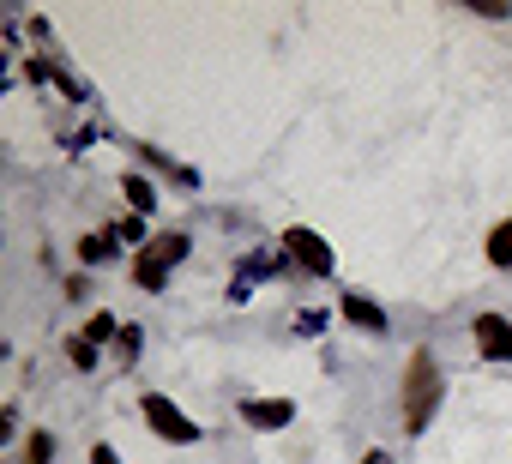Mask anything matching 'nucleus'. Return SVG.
Returning <instances> with one entry per match:
<instances>
[{
	"instance_id": "obj_1",
	"label": "nucleus",
	"mask_w": 512,
	"mask_h": 464,
	"mask_svg": "<svg viewBox=\"0 0 512 464\" xmlns=\"http://www.w3.org/2000/svg\"><path fill=\"white\" fill-rule=\"evenodd\" d=\"M434 404H440V368H434V356H428V350H416V356H410V368H404V428H410V434H416V428H428Z\"/></svg>"
},
{
	"instance_id": "obj_2",
	"label": "nucleus",
	"mask_w": 512,
	"mask_h": 464,
	"mask_svg": "<svg viewBox=\"0 0 512 464\" xmlns=\"http://www.w3.org/2000/svg\"><path fill=\"white\" fill-rule=\"evenodd\" d=\"M187 260V236H157L139 260H133V278H139V290H163V278H169V266H181Z\"/></svg>"
},
{
	"instance_id": "obj_3",
	"label": "nucleus",
	"mask_w": 512,
	"mask_h": 464,
	"mask_svg": "<svg viewBox=\"0 0 512 464\" xmlns=\"http://www.w3.org/2000/svg\"><path fill=\"white\" fill-rule=\"evenodd\" d=\"M145 422H151L169 446H193V440H199V422H193L187 410H175L163 392H145Z\"/></svg>"
},
{
	"instance_id": "obj_4",
	"label": "nucleus",
	"mask_w": 512,
	"mask_h": 464,
	"mask_svg": "<svg viewBox=\"0 0 512 464\" xmlns=\"http://www.w3.org/2000/svg\"><path fill=\"white\" fill-rule=\"evenodd\" d=\"M284 248H290V254H296V260H302V266H308L314 278H326V272H332V248H326V242L314 236V229H302V223H296L290 236H284Z\"/></svg>"
},
{
	"instance_id": "obj_5",
	"label": "nucleus",
	"mask_w": 512,
	"mask_h": 464,
	"mask_svg": "<svg viewBox=\"0 0 512 464\" xmlns=\"http://www.w3.org/2000/svg\"><path fill=\"white\" fill-rule=\"evenodd\" d=\"M241 422H253V428H290L296 404L290 398H241Z\"/></svg>"
},
{
	"instance_id": "obj_6",
	"label": "nucleus",
	"mask_w": 512,
	"mask_h": 464,
	"mask_svg": "<svg viewBox=\"0 0 512 464\" xmlns=\"http://www.w3.org/2000/svg\"><path fill=\"white\" fill-rule=\"evenodd\" d=\"M476 350H482V356H494V362H512V320L482 314V320H476Z\"/></svg>"
},
{
	"instance_id": "obj_7",
	"label": "nucleus",
	"mask_w": 512,
	"mask_h": 464,
	"mask_svg": "<svg viewBox=\"0 0 512 464\" xmlns=\"http://www.w3.org/2000/svg\"><path fill=\"white\" fill-rule=\"evenodd\" d=\"M344 320L362 332H386V308H374L368 296H344Z\"/></svg>"
},
{
	"instance_id": "obj_8",
	"label": "nucleus",
	"mask_w": 512,
	"mask_h": 464,
	"mask_svg": "<svg viewBox=\"0 0 512 464\" xmlns=\"http://www.w3.org/2000/svg\"><path fill=\"white\" fill-rule=\"evenodd\" d=\"M488 260H494V266H512V223H494V236H488Z\"/></svg>"
},
{
	"instance_id": "obj_9",
	"label": "nucleus",
	"mask_w": 512,
	"mask_h": 464,
	"mask_svg": "<svg viewBox=\"0 0 512 464\" xmlns=\"http://www.w3.org/2000/svg\"><path fill=\"white\" fill-rule=\"evenodd\" d=\"M121 193H127L139 211H151V205H157V187H151V181H139V175H127V181H121Z\"/></svg>"
},
{
	"instance_id": "obj_10",
	"label": "nucleus",
	"mask_w": 512,
	"mask_h": 464,
	"mask_svg": "<svg viewBox=\"0 0 512 464\" xmlns=\"http://www.w3.org/2000/svg\"><path fill=\"white\" fill-rule=\"evenodd\" d=\"M67 356H73V368H91V362H97V344H91V338L79 332V338L67 344Z\"/></svg>"
},
{
	"instance_id": "obj_11",
	"label": "nucleus",
	"mask_w": 512,
	"mask_h": 464,
	"mask_svg": "<svg viewBox=\"0 0 512 464\" xmlns=\"http://www.w3.org/2000/svg\"><path fill=\"white\" fill-rule=\"evenodd\" d=\"M25 464H55V440H49V434H31V452H25Z\"/></svg>"
},
{
	"instance_id": "obj_12",
	"label": "nucleus",
	"mask_w": 512,
	"mask_h": 464,
	"mask_svg": "<svg viewBox=\"0 0 512 464\" xmlns=\"http://www.w3.org/2000/svg\"><path fill=\"white\" fill-rule=\"evenodd\" d=\"M79 254H85V260H109V254H115V242H109V236H85V242H79Z\"/></svg>"
},
{
	"instance_id": "obj_13",
	"label": "nucleus",
	"mask_w": 512,
	"mask_h": 464,
	"mask_svg": "<svg viewBox=\"0 0 512 464\" xmlns=\"http://www.w3.org/2000/svg\"><path fill=\"white\" fill-rule=\"evenodd\" d=\"M109 332H115V320H109V314H97V320H91V326H85V338H91V344H103V338H109Z\"/></svg>"
},
{
	"instance_id": "obj_14",
	"label": "nucleus",
	"mask_w": 512,
	"mask_h": 464,
	"mask_svg": "<svg viewBox=\"0 0 512 464\" xmlns=\"http://www.w3.org/2000/svg\"><path fill=\"white\" fill-rule=\"evenodd\" d=\"M91 464H121V458H115V446H91Z\"/></svg>"
},
{
	"instance_id": "obj_15",
	"label": "nucleus",
	"mask_w": 512,
	"mask_h": 464,
	"mask_svg": "<svg viewBox=\"0 0 512 464\" xmlns=\"http://www.w3.org/2000/svg\"><path fill=\"white\" fill-rule=\"evenodd\" d=\"M362 464H386V452H368V458H362Z\"/></svg>"
}]
</instances>
